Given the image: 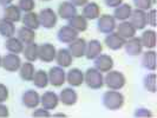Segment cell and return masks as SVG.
Segmentation results:
<instances>
[{
  "instance_id": "d4e9b609",
  "label": "cell",
  "mask_w": 157,
  "mask_h": 118,
  "mask_svg": "<svg viewBox=\"0 0 157 118\" xmlns=\"http://www.w3.org/2000/svg\"><path fill=\"white\" fill-rule=\"evenodd\" d=\"M4 19L10 20L12 23H18L21 20V11L18 7V5L10 4L7 6H5L4 10Z\"/></svg>"
},
{
  "instance_id": "7bdbcfd3",
  "label": "cell",
  "mask_w": 157,
  "mask_h": 118,
  "mask_svg": "<svg viewBox=\"0 0 157 118\" xmlns=\"http://www.w3.org/2000/svg\"><path fill=\"white\" fill-rule=\"evenodd\" d=\"M122 2H123V0H104V4H105L108 7H111V8L117 7Z\"/></svg>"
},
{
  "instance_id": "7dc6e473",
  "label": "cell",
  "mask_w": 157,
  "mask_h": 118,
  "mask_svg": "<svg viewBox=\"0 0 157 118\" xmlns=\"http://www.w3.org/2000/svg\"><path fill=\"white\" fill-rule=\"evenodd\" d=\"M53 117H66V115L65 113H56L53 115Z\"/></svg>"
},
{
  "instance_id": "ab89813d",
  "label": "cell",
  "mask_w": 157,
  "mask_h": 118,
  "mask_svg": "<svg viewBox=\"0 0 157 118\" xmlns=\"http://www.w3.org/2000/svg\"><path fill=\"white\" fill-rule=\"evenodd\" d=\"M135 117L137 118H151L154 117V115H152V112L150 109H147V108H138L137 110L135 111L134 113Z\"/></svg>"
},
{
  "instance_id": "60d3db41",
  "label": "cell",
  "mask_w": 157,
  "mask_h": 118,
  "mask_svg": "<svg viewBox=\"0 0 157 118\" xmlns=\"http://www.w3.org/2000/svg\"><path fill=\"white\" fill-rule=\"evenodd\" d=\"M147 23L152 27L156 26V10L154 7H151L149 11H147Z\"/></svg>"
},
{
  "instance_id": "74e56055",
  "label": "cell",
  "mask_w": 157,
  "mask_h": 118,
  "mask_svg": "<svg viewBox=\"0 0 157 118\" xmlns=\"http://www.w3.org/2000/svg\"><path fill=\"white\" fill-rule=\"evenodd\" d=\"M135 7L138 10H143V11H149L150 8L154 6L151 0H132Z\"/></svg>"
},
{
  "instance_id": "d590c367",
  "label": "cell",
  "mask_w": 157,
  "mask_h": 118,
  "mask_svg": "<svg viewBox=\"0 0 157 118\" xmlns=\"http://www.w3.org/2000/svg\"><path fill=\"white\" fill-rule=\"evenodd\" d=\"M143 86L144 89L148 91V92H151V93H155L157 91V76L156 73L151 72V73H148L144 76L143 78Z\"/></svg>"
},
{
  "instance_id": "603a6c76",
  "label": "cell",
  "mask_w": 157,
  "mask_h": 118,
  "mask_svg": "<svg viewBox=\"0 0 157 118\" xmlns=\"http://www.w3.org/2000/svg\"><path fill=\"white\" fill-rule=\"evenodd\" d=\"M131 12H132L131 5L130 4H126V2H122L119 6L115 7L112 16L118 21H124V20H129Z\"/></svg>"
},
{
  "instance_id": "5bb4252c",
  "label": "cell",
  "mask_w": 157,
  "mask_h": 118,
  "mask_svg": "<svg viewBox=\"0 0 157 118\" xmlns=\"http://www.w3.org/2000/svg\"><path fill=\"white\" fill-rule=\"evenodd\" d=\"M59 103H63L66 106H72L78 102V93L73 87H65L58 94Z\"/></svg>"
},
{
  "instance_id": "d6a6232c",
  "label": "cell",
  "mask_w": 157,
  "mask_h": 118,
  "mask_svg": "<svg viewBox=\"0 0 157 118\" xmlns=\"http://www.w3.org/2000/svg\"><path fill=\"white\" fill-rule=\"evenodd\" d=\"M38 50H39V45L36 44L34 41L31 43V44L25 45L23 51L25 59L27 62H31V63H34L36 60H38Z\"/></svg>"
},
{
  "instance_id": "f1b7e54d",
  "label": "cell",
  "mask_w": 157,
  "mask_h": 118,
  "mask_svg": "<svg viewBox=\"0 0 157 118\" xmlns=\"http://www.w3.org/2000/svg\"><path fill=\"white\" fill-rule=\"evenodd\" d=\"M21 21L25 27H29L31 30H38L40 27L39 18H38V13L36 12H26L24 16H21Z\"/></svg>"
},
{
  "instance_id": "8d00e7d4",
  "label": "cell",
  "mask_w": 157,
  "mask_h": 118,
  "mask_svg": "<svg viewBox=\"0 0 157 118\" xmlns=\"http://www.w3.org/2000/svg\"><path fill=\"white\" fill-rule=\"evenodd\" d=\"M18 7L20 8V11L24 13L31 12L36 7V2H34V0H19L18 1Z\"/></svg>"
},
{
  "instance_id": "8fae6325",
  "label": "cell",
  "mask_w": 157,
  "mask_h": 118,
  "mask_svg": "<svg viewBox=\"0 0 157 118\" xmlns=\"http://www.w3.org/2000/svg\"><path fill=\"white\" fill-rule=\"evenodd\" d=\"M124 50H125V53L128 55H131V57H136V55H142L143 52V45L141 43V39L138 37H132L130 39L125 40L124 43Z\"/></svg>"
},
{
  "instance_id": "7402d4cb",
  "label": "cell",
  "mask_w": 157,
  "mask_h": 118,
  "mask_svg": "<svg viewBox=\"0 0 157 118\" xmlns=\"http://www.w3.org/2000/svg\"><path fill=\"white\" fill-rule=\"evenodd\" d=\"M56 63L58 64V66L60 67H69L72 62H73V57L70 53V51L67 48H59L57 50V53H56L55 58Z\"/></svg>"
},
{
  "instance_id": "836d02e7",
  "label": "cell",
  "mask_w": 157,
  "mask_h": 118,
  "mask_svg": "<svg viewBox=\"0 0 157 118\" xmlns=\"http://www.w3.org/2000/svg\"><path fill=\"white\" fill-rule=\"evenodd\" d=\"M33 85L38 89H45L48 85V76L47 72L44 70H38L34 72V76L32 78Z\"/></svg>"
},
{
  "instance_id": "83f0119b",
  "label": "cell",
  "mask_w": 157,
  "mask_h": 118,
  "mask_svg": "<svg viewBox=\"0 0 157 118\" xmlns=\"http://www.w3.org/2000/svg\"><path fill=\"white\" fill-rule=\"evenodd\" d=\"M83 16L86 18L87 20H94L101 16V6L97 2H86L83 6Z\"/></svg>"
},
{
  "instance_id": "d6986e66",
  "label": "cell",
  "mask_w": 157,
  "mask_h": 118,
  "mask_svg": "<svg viewBox=\"0 0 157 118\" xmlns=\"http://www.w3.org/2000/svg\"><path fill=\"white\" fill-rule=\"evenodd\" d=\"M116 32L124 40H128L136 36L137 30L132 26V24L129 20H124V21H119V24L116 26Z\"/></svg>"
},
{
  "instance_id": "9c48e42d",
  "label": "cell",
  "mask_w": 157,
  "mask_h": 118,
  "mask_svg": "<svg viewBox=\"0 0 157 118\" xmlns=\"http://www.w3.org/2000/svg\"><path fill=\"white\" fill-rule=\"evenodd\" d=\"M113 58L109 55H103L101 53L99 55H97L94 59V69L102 72V73H106L108 71L112 70L113 67Z\"/></svg>"
},
{
  "instance_id": "2e32d148",
  "label": "cell",
  "mask_w": 157,
  "mask_h": 118,
  "mask_svg": "<svg viewBox=\"0 0 157 118\" xmlns=\"http://www.w3.org/2000/svg\"><path fill=\"white\" fill-rule=\"evenodd\" d=\"M40 104L47 110H55L59 104V97L53 91H46L40 96Z\"/></svg>"
},
{
  "instance_id": "ba28073f",
  "label": "cell",
  "mask_w": 157,
  "mask_h": 118,
  "mask_svg": "<svg viewBox=\"0 0 157 118\" xmlns=\"http://www.w3.org/2000/svg\"><path fill=\"white\" fill-rule=\"evenodd\" d=\"M56 53L57 50L52 44L50 43L40 44L38 50V59L43 63H52L56 58Z\"/></svg>"
},
{
  "instance_id": "b9f144b4",
  "label": "cell",
  "mask_w": 157,
  "mask_h": 118,
  "mask_svg": "<svg viewBox=\"0 0 157 118\" xmlns=\"http://www.w3.org/2000/svg\"><path fill=\"white\" fill-rule=\"evenodd\" d=\"M8 96H10V92H8V87L0 83V103H4L6 102L8 99Z\"/></svg>"
},
{
  "instance_id": "44dd1931",
  "label": "cell",
  "mask_w": 157,
  "mask_h": 118,
  "mask_svg": "<svg viewBox=\"0 0 157 118\" xmlns=\"http://www.w3.org/2000/svg\"><path fill=\"white\" fill-rule=\"evenodd\" d=\"M103 52V44L97 39H92L86 41V48H85V55L89 60H94L97 55Z\"/></svg>"
},
{
  "instance_id": "7c38bea8",
  "label": "cell",
  "mask_w": 157,
  "mask_h": 118,
  "mask_svg": "<svg viewBox=\"0 0 157 118\" xmlns=\"http://www.w3.org/2000/svg\"><path fill=\"white\" fill-rule=\"evenodd\" d=\"M85 48H86V40L83 38H76L69 43L67 50L70 51L73 58H82L85 55Z\"/></svg>"
},
{
  "instance_id": "9a60e30c",
  "label": "cell",
  "mask_w": 157,
  "mask_h": 118,
  "mask_svg": "<svg viewBox=\"0 0 157 118\" xmlns=\"http://www.w3.org/2000/svg\"><path fill=\"white\" fill-rule=\"evenodd\" d=\"M57 38L60 43L69 44L72 40L78 38V32L76 31L75 29H72L70 25H64L57 32Z\"/></svg>"
},
{
  "instance_id": "3957f363",
  "label": "cell",
  "mask_w": 157,
  "mask_h": 118,
  "mask_svg": "<svg viewBox=\"0 0 157 118\" xmlns=\"http://www.w3.org/2000/svg\"><path fill=\"white\" fill-rule=\"evenodd\" d=\"M84 83L91 90H99L104 86V76L97 69L90 67L84 72Z\"/></svg>"
},
{
  "instance_id": "e0dca14e",
  "label": "cell",
  "mask_w": 157,
  "mask_h": 118,
  "mask_svg": "<svg viewBox=\"0 0 157 118\" xmlns=\"http://www.w3.org/2000/svg\"><path fill=\"white\" fill-rule=\"evenodd\" d=\"M141 64L145 70L150 71V72H155L157 69L156 52L154 50H148L145 52H142Z\"/></svg>"
},
{
  "instance_id": "e575fe53",
  "label": "cell",
  "mask_w": 157,
  "mask_h": 118,
  "mask_svg": "<svg viewBox=\"0 0 157 118\" xmlns=\"http://www.w3.org/2000/svg\"><path fill=\"white\" fill-rule=\"evenodd\" d=\"M16 34V26L14 23L6 20V19H1L0 20V36H2L4 38H10V37H13Z\"/></svg>"
},
{
  "instance_id": "f546056e",
  "label": "cell",
  "mask_w": 157,
  "mask_h": 118,
  "mask_svg": "<svg viewBox=\"0 0 157 118\" xmlns=\"http://www.w3.org/2000/svg\"><path fill=\"white\" fill-rule=\"evenodd\" d=\"M24 47H25V45L17 37H14V36L7 38L6 41H5V48L10 53L20 55V53H23Z\"/></svg>"
},
{
  "instance_id": "5b68a950",
  "label": "cell",
  "mask_w": 157,
  "mask_h": 118,
  "mask_svg": "<svg viewBox=\"0 0 157 118\" xmlns=\"http://www.w3.org/2000/svg\"><path fill=\"white\" fill-rule=\"evenodd\" d=\"M116 26H117V20L113 18V16L103 14L97 18V30L103 34L113 32L116 30Z\"/></svg>"
},
{
  "instance_id": "ac0fdd59",
  "label": "cell",
  "mask_w": 157,
  "mask_h": 118,
  "mask_svg": "<svg viewBox=\"0 0 157 118\" xmlns=\"http://www.w3.org/2000/svg\"><path fill=\"white\" fill-rule=\"evenodd\" d=\"M104 43L108 46V48H110L111 51H118V50L123 48L125 40L123 39L117 32L113 31L106 34V37L104 39Z\"/></svg>"
},
{
  "instance_id": "277c9868",
  "label": "cell",
  "mask_w": 157,
  "mask_h": 118,
  "mask_svg": "<svg viewBox=\"0 0 157 118\" xmlns=\"http://www.w3.org/2000/svg\"><path fill=\"white\" fill-rule=\"evenodd\" d=\"M40 26L44 29H53L58 23V14L52 8H43L38 13Z\"/></svg>"
},
{
  "instance_id": "bcb514c9",
  "label": "cell",
  "mask_w": 157,
  "mask_h": 118,
  "mask_svg": "<svg viewBox=\"0 0 157 118\" xmlns=\"http://www.w3.org/2000/svg\"><path fill=\"white\" fill-rule=\"evenodd\" d=\"M12 2H13V0H0V5L1 6H7Z\"/></svg>"
},
{
  "instance_id": "cb8c5ba5",
  "label": "cell",
  "mask_w": 157,
  "mask_h": 118,
  "mask_svg": "<svg viewBox=\"0 0 157 118\" xmlns=\"http://www.w3.org/2000/svg\"><path fill=\"white\" fill-rule=\"evenodd\" d=\"M76 14H77V7L70 1H63L58 7V17H60L62 19L69 20Z\"/></svg>"
},
{
  "instance_id": "484cf974",
  "label": "cell",
  "mask_w": 157,
  "mask_h": 118,
  "mask_svg": "<svg viewBox=\"0 0 157 118\" xmlns=\"http://www.w3.org/2000/svg\"><path fill=\"white\" fill-rule=\"evenodd\" d=\"M143 47H147L148 50H154L156 47L157 34L154 30H145L140 37Z\"/></svg>"
},
{
  "instance_id": "4316f807",
  "label": "cell",
  "mask_w": 157,
  "mask_h": 118,
  "mask_svg": "<svg viewBox=\"0 0 157 118\" xmlns=\"http://www.w3.org/2000/svg\"><path fill=\"white\" fill-rule=\"evenodd\" d=\"M67 25H70L71 27L75 29L78 33L79 32H85L87 30V26H89V20L83 14H76L69 19Z\"/></svg>"
},
{
  "instance_id": "4dcf8cb0",
  "label": "cell",
  "mask_w": 157,
  "mask_h": 118,
  "mask_svg": "<svg viewBox=\"0 0 157 118\" xmlns=\"http://www.w3.org/2000/svg\"><path fill=\"white\" fill-rule=\"evenodd\" d=\"M17 38L20 40L24 45L31 44V43H33L36 40V31L29 29V27L23 26L17 32Z\"/></svg>"
},
{
  "instance_id": "f6af8a7d",
  "label": "cell",
  "mask_w": 157,
  "mask_h": 118,
  "mask_svg": "<svg viewBox=\"0 0 157 118\" xmlns=\"http://www.w3.org/2000/svg\"><path fill=\"white\" fill-rule=\"evenodd\" d=\"M70 2H72L76 7H83L86 2H89V0H69Z\"/></svg>"
},
{
  "instance_id": "6da1fadb",
  "label": "cell",
  "mask_w": 157,
  "mask_h": 118,
  "mask_svg": "<svg viewBox=\"0 0 157 118\" xmlns=\"http://www.w3.org/2000/svg\"><path fill=\"white\" fill-rule=\"evenodd\" d=\"M102 103L105 109L117 111L123 108L125 103V97L122 92H119V90H108L103 94Z\"/></svg>"
},
{
  "instance_id": "52a82bcc",
  "label": "cell",
  "mask_w": 157,
  "mask_h": 118,
  "mask_svg": "<svg viewBox=\"0 0 157 118\" xmlns=\"http://www.w3.org/2000/svg\"><path fill=\"white\" fill-rule=\"evenodd\" d=\"M21 59L19 55H14V53H10L5 55L1 59V67L7 72H16L19 70L20 65H21Z\"/></svg>"
},
{
  "instance_id": "f35d334b",
  "label": "cell",
  "mask_w": 157,
  "mask_h": 118,
  "mask_svg": "<svg viewBox=\"0 0 157 118\" xmlns=\"http://www.w3.org/2000/svg\"><path fill=\"white\" fill-rule=\"evenodd\" d=\"M32 117L34 118H50L52 117V115L50 113V110H47L45 108H36V110L32 112Z\"/></svg>"
},
{
  "instance_id": "30bf717a",
  "label": "cell",
  "mask_w": 157,
  "mask_h": 118,
  "mask_svg": "<svg viewBox=\"0 0 157 118\" xmlns=\"http://www.w3.org/2000/svg\"><path fill=\"white\" fill-rule=\"evenodd\" d=\"M129 21L132 24V26L136 30H144L145 26L148 25V23H147V11L138 10V8L132 10L130 18H129Z\"/></svg>"
},
{
  "instance_id": "7a4b0ae2",
  "label": "cell",
  "mask_w": 157,
  "mask_h": 118,
  "mask_svg": "<svg viewBox=\"0 0 157 118\" xmlns=\"http://www.w3.org/2000/svg\"><path fill=\"white\" fill-rule=\"evenodd\" d=\"M126 84V77L123 72L117 70H110L104 77V85L109 90H122Z\"/></svg>"
},
{
  "instance_id": "1f68e13d",
  "label": "cell",
  "mask_w": 157,
  "mask_h": 118,
  "mask_svg": "<svg viewBox=\"0 0 157 118\" xmlns=\"http://www.w3.org/2000/svg\"><path fill=\"white\" fill-rule=\"evenodd\" d=\"M19 76L20 78L23 79L24 82H32V78L34 76V72H36V69H34V65L31 62H25V63H21L20 67H19Z\"/></svg>"
},
{
  "instance_id": "ee69618b",
  "label": "cell",
  "mask_w": 157,
  "mask_h": 118,
  "mask_svg": "<svg viewBox=\"0 0 157 118\" xmlns=\"http://www.w3.org/2000/svg\"><path fill=\"white\" fill-rule=\"evenodd\" d=\"M8 115H10L8 108L4 103H0V118H6L8 117Z\"/></svg>"
},
{
  "instance_id": "681fc988",
  "label": "cell",
  "mask_w": 157,
  "mask_h": 118,
  "mask_svg": "<svg viewBox=\"0 0 157 118\" xmlns=\"http://www.w3.org/2000/svg\"><path fill=\"white\" fill-rule=\"evenodd\" d=\"M43 1H50V0H43Z\"/></svg>"
},
{
  "instance_id": "4fadbf2b",
  "label": "cell",
  "mask_w": 157,
  "mask_h": 118,
  "mask_svg": "<svg viewBox=\"0 0 157 118\" xmlns=\"http://www.w3.org/2000/svg\"><path fill=\"white\" fill-rule=\"evenodd\" d=\"M21 102L27 109H36L40 104V94L36 90H26L21 96Z\"/></svg>"
},
{
  "instance_id": "c3c4849f",
  "label": "cell",
  "mask_w": 157,
  "mask_h": 118,
  "mask_svg": "<svg viewBox=\"0 0 157 118\" xmlns=\"http://www.w3.org/2000/svg\"><path fill=\"white\" fill-rule=\"evenodd\" d=\"M1 59H2V57L0 55V67H1Z\"/></svg>"
},
{
  "instance_id": "ffe728a7",
  "label": "cell",
  "mask_w": 157,
  "mask_h": 118,
  "mask_svg": "<svg viewBox=\"0 0 157 118\" xmlns=\"http://www.w3.org/2000/svg\"><path fill=\"white\" fill-rule=\"evenodd\" d=\"M66 83L72 87H78L84 83V72L80 69H71L66 72Z\"/></svg>"
},
{
  "instance_id": "8992f818",
  "label": "cell",
  "mask_w": 157,
  "mask_h": 118,
  "mask_svg": "<svg viewBox=\"0 0 157 118\" xmlns=\"http://www.w3.org/2000/svg\"><path fill=\"white\" fill-rule=\"evenodd\" d=\"M48 76V84L53 85L55 87H60L66 82V72L64 67L60 66H53L47 72Z\"/></svg>"
}]
</instances>
